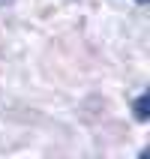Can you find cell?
<instances>
[{"mask_svg": "<svg viewBox=\"0 0 150 159\" xmlns=\"http://www.w3.org/2000/svg\"><path fill=\"white\" fill-rule=\"evenodd\" d=\"M6 3H12V0H0V6H6Z\"/></svg>", "mask_w": 150, "mask_h": 159, "instance_id": "7a4b0ae2", "label": "cell"}, {"mask_svg": "<svg viewBox=\"0 0 150 159\" xmlns=\"http://www.w3.org/2000/svg\"><path fill=\"white\" fill-rule=\"evenodd\" d=\"M135 3H141V6H144V3H147V0H135Z\"/></svg>", "mask_w": 150, "mask_h": 159, "instance_id": "3957f363", "label": "cell"}, {"mask_svg": "<svg viewBox=\"0 0 150 159\" xmlns=\"http://www.w3.org/2000/svg\"><path fill=\"white\" fill-rule=\"evenodd\" d=\"M132 111H135V120H138V123H144V120H147V117H150V93H141V96L135 99Z\"/></svg>", "mask_w": 150, "mask_h": 159, "instance_id": "6da1fadb", "label": "cell"}]
</instances>
